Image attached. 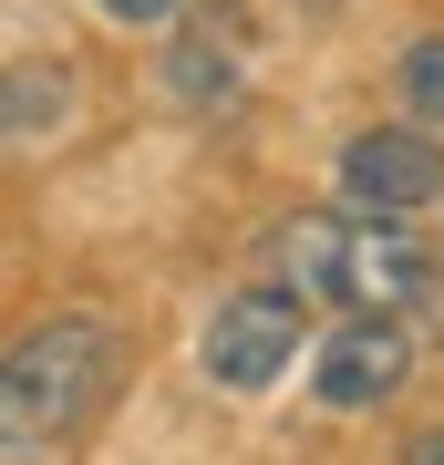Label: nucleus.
<instances>
[{
    "instance_id": "6",
    "label": "nucleus",
    "mask_w": 444,
    "mask_h": 465,
    "mask_svg": "<svg viewBox=\"0 0 444 465\" xmlns=\"http://www.w3.org/2000/svg\"><path fill=\"white\" fill-rule=\"evenodd\" d=\"M165 73H176V94L197 104V114H228L238 104V84H248V11H197L176 32V52H165Z\"/></svg>"
},
{
    "instance_id": "8",
    "label": "nucleus",
    "mask_w": 444,
    "mask_h": 465,
    "mask_svg": "<svg viewBox=\"0 0 444 465\" xmlns=\"http://www.w3.org/2000/svg\"><path fill=\"white\" fill-rule=\"evenodd\" d=\"M393 94H403V114L424 124V134L444 124V32H424V42L403 52V73H393Z\"/></svg>"
},
{
    "instance_id": "4",
    "label": "nucleus",
    "mask_w": 444,
    "mask_h": 465,
    "mask_svg": "<svg viewBox=\"0 0 444 465\" xmlns=\"http://www.w3.org/2000/svg\"><path fill=\"white\" fill-rule=\"evenodd\" d=\"M300 351V300L290 290H228L207 321V382L217 393H269Z\"/></svg>"
},
{
    "instance_id": "2",
    "label": "nucleus",
    "mask_w": 444,
    "mask_h": 465,
    "mask_svg": "<svg viewBox=\"0 0 444 465\" xmlns=\"http://www.w3.org/2000/svg\"><path fill=\"white\" fill-rule=\"evenodd\" d=\"M269 290L393 321V311H424V300L444 290V269H434V249L403 228V217H331L321 207V217H290L280 228V280Z\"/></svg>"
},
{
    "instance_id": "9",
    "label": "nucleus",
    "mask_w": 444,
    "mask_h": 465,
    "mask_svg": "<svg viewBox=\"0 0 444 465\" xmlns=\"http://www.w3.org/2000/svg\"><path fill=\"white\" fill-rule=\"evenodd\" d=\"M104 11H114V21H176L186 0H104Z\"/></svg>"
},
{
    "instance_id": "11",
    "label": "nucleus",
    "mask_w": 444,
    "mask_h": 465,
    "mask_svg": "<svg viewBox=\"0 0 444 465\" xmlns=\"http://www.w3.org/2000/svg\"><path fill=\"white\" fill-rule=\"evenodd\" d=\"M11 465H21V455H11Z\"/></svg>"
},
{
    "instance_id": "7",
    "label": "nucleus",
    "mask_w": 444,
    "mask_h": 465,
    "mask_svg": "<svg viewBox=\"0 0 444 465\" xmlns=\"http://www.w3.org/2000/svg\"><path fill=\"white\" fill-rule=\"evenodd\" d=\"M73 124V73L63 63H11L0 73V155L11 145H52Z\"/></svg>"
},
{
    "instance_id": "5",
    "label": "nucleus",
    "mask_w": 444,
    "mask_h": 465,
    "mask_svg": "<svg viewBox=\"0 0 444 465\" xmlns=\"http://www.w3.org/2000/svg\"><path fill=\"white\" fill-rule=\"evenodd\" d=\"M403 372H413V331H403V321H372V311H351L341 331L321 341V362H311V393L331 403V414H362V403H393V393H403Z\"/></svg>"
},
{
    "instance_id": "3",
    "label": "nucleus",
    "mask_w": 444,
    "mask_h": 465,
    "mask_svg": "<svg viewBox=\"0 0 444 465\" xmlns=\"http://www.w3.org/2000/svg\"><path fill=\"white\" fill-rule=\"evenodd\" d=\"M341 197H351V217H424L434 197H444V145L424 124H372V134H351L341 145Z\"/></svg>"
},
{
    "instance_id": "10",
    "label": "nucleus",
    "mask_w": 444,
    "mask_h": 465,
    "mask_svg": "<svg viewBox=\"0 0 444 465\" xmlns=\"http://www.w3.org/2000/svg\"><path fill=\"white\" fill-rule=\"evenodd\" d=\"M403 465H444V424H434V434H413V445H403Z\"/></svg>"
},
{
    "instance_id": "1",
    "label": "nucleus",
    "mask_w": 444,
    "mask_h": 465,
    "mask_svg": "<svg viewBox=\"0 0 444 465\" xmlns=\"http://www.w3.org/2000/svg\"><path fill=\"white\" fill-rule=\"evenodd\" d=\"M124 331L104 311H52L0 341V445H73L124 382Z\"/></svg>"
}]
</instances>
